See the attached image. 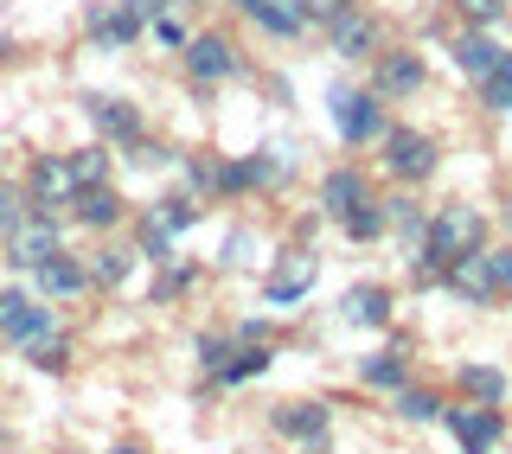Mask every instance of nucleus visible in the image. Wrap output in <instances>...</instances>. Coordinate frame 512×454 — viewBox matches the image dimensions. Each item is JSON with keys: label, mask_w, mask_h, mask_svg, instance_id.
Listing matches in <instances>:
<instances>
[{"label": "nucleus", "mask_w": 512, "mask_h": 454, "mask_svg": "<svg viewBox=\"0 0 512 454\" xmlns=\"http://www.w3.org/2000/svg\"><path fill=\"white\" fill-rule=\"evenodd\" d=\"M244 7V20L256 32H269V39H301L314 20H308V0H237Z\"/></svg>", "instance_id": "obj_12"}, {"label": "nucleus", "mask_w": 512, "mask_h": 454, "mask_svg": "<svg viewBox=\"0 0 512 454\" xmlns=\"http://www.w3.org/2000/svg\"><path fill=\"white\" fill-rule=\"evenodd\" d=\"M192 282H199V269H192L186 256H160V282H154V301H173V295H186Z\"/></svg>", "instance_id": "obj_30"}, {"label": "nucleus", "mask_w": 512, "mask_h": 454, "mask_svg": "<svg viewBox=\"0 0 512 454\" xmlns=\"http://www.w3.org/2000/svg\"><path fill=\"white\" fill-rule=\"evenodd\" d=\"M269 429L282 435L288 448H327V435H333V410L320 397H288L269 410Z\"/></svg>", "instance_id": "obj_7"}, {"label": "nucleus", "mask_w": 512, "mask_h": 454, "mask_svg": "<svg viewBox=\"0 0 512 454\" xmlns=\"http://www.w3.org/2000/svg\"><path fill=\"white\" fill-rule=\"evenodd\" d=\"M442 429L461 442V454H493L506 435L500 403H442Z\"/></svg>", "instance_id": "obj_5"}, {"label": "nucleus", "mask_w": 512, "mask_h": 454, "mask_svg": "<svg viewBox=\"0 0 512 454\" xmlns=\"http://www.w3.org/2000/svg\"><path fill=\"white\" fill-rule=\"evenodd\" d=\"M269 365H276V346H237V339H231V359L212 371V384H218V391H237V384L263 378Z\"/></svg>", "instance_id": "obj_21"}, {"label": "nucleus", "mask_w": 512, "mask_h": 454, "mask_svg": "<svg viewBox=\"0 0 512 454\" xmlns=\"http://www.w3.org/2000/svg\"><path fill=\"white\" fill-rule=\"evenodd\" d=\"M365 199H372V180H365L359 167H333L327 180H320V218H333V224L346 212H359Z\"/></svg>", "instance_id": "obj_16"}, {"label": "nucleus", "mask_w": 512, "mask_h": 454, "mask_svg": "<svg viewBox=\"0 0 512 454\" xmlns=\"http://www.w3.org/2000/svg\"><path fill=\"white\" fill-rule=\"evenodd\" d=\"M493 256V275H500V288H512V243H500V250H487Z\"/></svg>", "instance_id": "obj_42"}, {"label": "nucleus", "mask_w": 512, "mask_h": 454, "mask_svg": "<svg viewBox=\"0 0 512 454\" xmlns=\"http://www.w3.org/2000/svg\"><path fill=\"white\" fill-rule=\"evenodd\" d=\"M340 231H346L352 243H378L384 231H391V218H384V199H378V192L359 205V212H346V218H340Z\"/></svg>", "instance_id": "obj_28"}, {"label": "nucleus", "mask_w": 512, "mask_h": 454, "mask_svg": "<svg viewBox=\"0 0 512 454\" xmlns=\"http://www.w3.org/2000/svg\"><path fill=\"white\" fill-rule=\"evenodd\" d=\"M26 365H39V371H52V378H58V371L71 365V339H64V333L32 339V346H26Z\"/></svg>", "instance_id": "obj_31"}, {"label": "nucleus", "mask_w": 512, "mask_h": 454, "mask_svg": "<svg viewBox=\"0 0 512 454\" xmlns=\"http://www.w3.org/2000/svg\"><path fill=\"white\" fill-rule=\"evenodd\" d=\"M64 250V224L58 218H39V212H26L20 224L7 231V263L13 269H39V263H52V256Z\"/></svg>", "instance_id": "obj_9"}, {"label": "nucleus", "mask_w": 512, "mask_h": 454, "mask_svg": "<svg viewBox=\"0 0 512 454\" xmlns=\"http://www.w3.org/2000/svg\"><path fill=\"white\" fill-rule=\"evenodd\" d=\"M84 269H90V288H116V282H128V269H135V250H122V243H96Z\"/></svg>", "instance_id": "obj_26"}, {"label": "nucleus", "mask_w": 512, "mask_h": 454, "mask_svg": "<svg viewBox=\"0 0 512 454\" xmlns=\"http://www.w3.org/2000/svg\"><path fill=\"white\" fill-rule=\"evenodd\" d=\"M148 32H154L160 45H167V52H180V45H186V26L173 20V13H160V20H148Z\"/></svg>", "instance_id": "obj_38"}, {"label": "nucleus", "mask_w": 512, "mask_h": 454, "mask_svg": "<svg viewBox=\"0 0 512 454\" xmlns=\"http://www.w3.org/2000/svg\"><path fill=\"white\" fill-rule=\"evenodd\" d=\"M32 288H39V301H77V295L90 288V269H84V256L58 250L52 263H39V269H32Z\"/></svg>", "instance_id": "obj_14"}, {"label": "nucleus", "mask_w": 512, "mask_h": 454, "mask_svg": "<svg viewBox=\"0 0 512 454\" xmlns=\"http://www.w3.org/2000/svg\"><path fill=\"white\" fill-rule=\"evenodd\" d=\"M84 32H90V45H103V52H122V45L141 39V26H128L116 7H90L84 13Z\"/></svg>", "instance_id": "obj_24"}, {"label": "nucleus", "mask_w": 512, "mask_h": 454, "mask_svg": "<svg viewBox=\"0 0 512 454\" xmlns=\"http://www.w3.org/2000/svg\"><path fill=\"white\" fill-rule=\"evenodd\" d=\"M352 7H359V0H308V20H314V26H333V20H340V13H352Z\"/></svg>", "instance_id": "obj_40"}, {"label": "nucleus", "mask_w": 512, "mask_h": 454, "mask_svg": "<svg viewBox=\"0 0 512 454\" xmlns=\"http://www.w3.org/2000/svg\"><path fill=\"white\" fill-rule=\"evenodd\" d=\"M327 45L340 52L346 64H365V58H378V20L365 7H352V13H340V20L327 26Z\"/></svg>", "instance_id": "obj_15"}, {"label": "nucleus", "mask_w": 512, "mask_h": 454, "mask_svg": "<svg viewBox=\"0 0 512 454\" xmlns=\"http://www.w3.org/2000/svg\"><path fill=\"white\" fill-rule=\"evenodd\" d=\"M327 116H333V128H340L346 148H372L384 128H391V116H384V96L352 90V84H333L327 90Z\"/></svg>", "instance_id": "obj_3"}, {"label": "nucleus", "mask_w": 512, "mask_h": 454, "mask_svg": "<svg viewBox=\"0 0 512 454\" xmlns=\"http://www.w3.org/2000/svg\"><path fill=\"white\" fill-rule=\"evenodd\" d=\"M314 282H320V256L314 250H282V263L269 269V282H263V301L269 307H295Z\"/></svg>", "instance_id": "obj_10"}, {"label": "nucleus", "mask_w": 512, "mask_h": 454, "mask_svg": "<svg viewBox=\"0 0 512 454\" xmlns=\"http://www.w3.org/2000/svg\"><path fill=\"white\" fill-rule=\"evenodd\" d=\"M500 58H506V45L493 39V32H474V26H468V32L455 39V64L474 77V84H480L487 71H500Z\"/></svg>", "instance_id": "obj_23"}, {"label": "nucleus", "mask_w": 512, "mask_h": 454, "mask_svg": "<svg viewBox=\"0 0 512 454\" xmlns=\"http://www.w3.org/2000/svg\"><path fill=\"white\" fill-rule=\"evenodd\" d=\"M423 58H416V52H397V45H391V52H378L372 58V96H391V103H397V96H416V90H423Z\"/></svg>", "instance_id": "obj_13"}, {"label": "nucleus", "mask_w": 512, "mask_h": 454, "mask_svg": "<svg viewBox=\"0 0 512 454\" xmlns=\"http://www.w3.org/2000/svg\"><path fill=\"white\" fill-rule=\"evenodd\" d=\"M442 288H455V295L468 301V307H493V301L506 295L500 275H493V256H487V250L455 256V263H448V275H442Z\"/></svg>", "instance_id": "obj_11"}, {"label": "nucleus", "mask_w": 512, "mask_h": 454, "mask_svg": "<svg viewBox=\"0 0 512 454\" xmlns=\"http://www.w3.org/2000/svg\"><path fill=\"white\" fill-rule=\"evenodd\" d=\"M77 173H71V160L64 154H32V167H26V205L39 218H64L77 205Z\"/></svg>", "instance_id": "obj_4"}, {"label": "nucleus", "mask_w": 512, "mask_h": 454, "mask_svg": "<svg viewBox=\"0 0 512 454\" xmlns=\"http://www.w3.org/2000/svg\"><path fill=\"white\" fill-rule=\"evenodd\" d=\"M26 212H32V205H26V186L0 180V237H7V231H13V224H20Z\"/></svg>", "instance_id": "obj_35"}, {"label": "nucleus", "mask_w": 512, "mask_h": 454, "mask_svg": "<svg viewBox=\"0 0 512 454\" xmlns=\"http://www.w3.org/2000/svg\"><path fill=\"white\" fill-rule=\"evenodd\" d=\"M384 218H391V231H404L410 243H423V212H416V199H384Z\"/></svg>", "instance_id": "obj_34"}, {"label": "nucleus", "mask_w": 512, "mask_h": 454, "mask_svg": "<svg viewBox=\"0 0 512 454\" xmlns=\"http://www.w3.org/2000/svg\"><path fill=\"white\" fill-rule=\"evenodd\" d=\"M199 212H205V205L192 199V192H167V199H154L148 212H141V224H154V231H167L173 243H180V231H192Z\"/></svg>", "instance_id": "obj_22"}, {"label": "nucleus", "mask_w": 512, "mask_h": 454, "mask_svg": "<svg viewBox=\"0 0 512 454\" xmlns=\"http://www.w3.org/2000/svg\"><path fill=\"white\" fill-rule=\"evenodd\" d=\"M378 160H384V173H391V180L416 186V180H429V173L442 167V141L429 135V128H404V122H391V128L378 135Z\"/></svg>", "instance_id": "obj_2"}, {"label": "nucleus", "mask_w": 512, "mask_h": 454, "mask_svg": "<svg viewBox=\"0 0 512 454\" xmlns=\"http://www.w3.org/2000/svg\"><path fill=\"white\" fill-rule=\"evenodd\" d=\"M109 454H148V448H141V442H116V448H109Z\"/></svg>", "instance_id": "obj_43"}, {"label": "nucleus", "mask_w": 512, "mask_h": 454, "mask_svg": "<svg viewBox=\"0 0 512 454\" xmlns=\"http://www.w3.org/2000/svg\"><path fill=\"white\" fill-rule=\"evenodd\" d=\"M64 160H71L77 186H103L109 180V141H90V148H77V154H64Z\"/></svg>", "instance_id": "obj_29"}, {"label": "nucleus", "mask_w": 512, "mask_h": 454, "mask_svg": "<svg viewBox=\"0 0 512 454\" xmlns=\"http://www.w3.org/2000/svg\"><path fill=\"white\" fill-rule=\"evenodd\" d=\"M71 218L84 224V231H96V237H103V231H116V224L128 218V205H122V192H116V186L103 180V186H84V192H77Z\"/></svg>", "instance_id": "obj_18"}, {"label": "nucleus", "mask_w": 512, "mask_h": 454, "mask_svg": "<svg viewBox=\"0 0 512 454\" xmlns=\"http://www.w3.org/2000/svg\"><path fill=\"white\" fill-rule=\"evenodd\" d=\"M391 416L397 423H442V397L423 384H404V391H391Z\"/></svg>", "instance_id": "obj_27"}, {"label": "nucleus", "mask_w": 512, "mask_h": 454, "mask_svg": "<svg viewBox=\"0 0 512 454\" xmlns=\"http://www.w3.org/2000/svg\"><path fill=\"white\" fill-rule=\"evenodd\" d=\"M116 13H122L128 26L148 32V20H160V13H167V0H116Z\"/></svg>", "instance_id": "obj_37"}, {"label": "nucleus", "mask_w": 512, "mask_h": 454, "mask_svg": "<svg viewBox=\"0 0 512 454\" xmlns=\"http://www.w3.org/2000/svg\"><path fill=\"white\" fill-rule=\"evenodd\" d=\"M180 64H186L192 84H231V77H244V58H237V45L224 39V32H199V39H186Z\"/></svg>", "instance_id": "obj_8"}, {"label": "nucleus", "mask_w": 512, "mask_h": 454, "mask_svg": "<svg viewBox=\"0 0 512 454\" xmlns=\"http://www.w3.org/2000/svg\"><path fill=\"white\" fill-rule=\"evenodd\" d=\"M224 359H231V339H224V333H205V339H199V365L218 371Z\"/></svg>", "instance_id": "obj_39"}, {"label": "nucleus", "mask_w": 512, "mask_h": 454, "mask_svg": "<svg viewBox=\"0 0 512 454\" xmlns=\"http://www.w3.org/2000/svg\"><path fill=\"white\" fill-rule=\"evenodd\" d=\"M448 7H455V20L474 26V32H493L506 20V0H448Z\"/></svg>", "instance_id": "obj_32"}, {"label": "nucleus", "mask_w": 512, "mask_h": 454, "mask_svg": "<svg viewBox=\"0 0 512 454\" xmlns=\"http://www.w3.org/2000/svg\"><path fill=\"white\" fill-rule=\"evenodd\" d=\"M218 263H224V269H237V263H250V231H237L231 243H224V250H218Z\"/></svg>", "instance_id": "obj_41"}, {"label": "nucleus", "mask_w": 512, "mask_h": 454, "mask_svg": "<svg viewBox=\"0 0 512 454\" xmlns=\"http://www.w3.org/2000/svg\"><path fill=\"white\" fill-rule=\"evenodd\" d=\"M84 116L103 128L109 141H122V148H135V141H141V109H128V103H116V96H103V90L84 96Z\"/></svg>", "instance_id": "obj_17"}, {"label": "nucleus", "mask_w": 512, "mask_h": 454, "mask_svg": "<svg viewBox=\"0 0 512 454\" xmlns=\"http://www.w3.org/2000/svg\"><path fill=\"white\" fill-rule=\"evenodd\" d=\"M186 186L199 192V199H212V192H218V160H205V154H186Z\"/></svg>", "instance_id": "obj_36"}, {"label": "nucleus", "mask_w": 512, "mask_h": 454, "mask_svg": "<svg viewBox=\"0 0 512 454\" xmlns=\"http://www.w3.org/2000/svg\"><path fill=\"white\" fill-rule=\"evenodd\" d=\"M461 403H500L506 397V371L500 365H455Z\"/></svg>", "instance_id": "obj_25"}, {"label": "nucleus", "mask_w": 512, "mask_h": 454, "mask_svg": "<svg viewBox=\"0 0 512 454\" xmlns=\"http://www.w3.org/2000/svg\"><path fill=\"white\" fill-rule=\"evenodd\" d=\"M506 224H512V199H506Z\"/></svg>", "instance_id": "obj_44"}, {"label": "nucleus", "mask_w": 512, "mask_h": 454, "mask_svg": "<svg viewBox=\"0 0 512 454\" xmlns=\"http://www.w3.org/2000/svg\"><path fill=\"white\" fill-rule=\"evenodd\" d=\"M416 250H429V256H442V263H455V256H474V250H487V212L480 205H442V212H429L423 218V243Z\"/></svg>", "instance_id": "obj_1"}, {"label": "nucleus", "mask_w": 512, "mask_h": 454, "mask_svg": "<svg viewBox=\"0 0 512 454\" xmlns=\"http://www.w3.org/2000/svg\"><path fill=\"white\" fill-rule=\"evenodd\" d=\"M391 288L384 282H359L352 295L340 301V320H352V327H391Z\"/></svg>", "instance_id": "obj_20"}, {"label": "nucleus", "mask_w": 512, "mask_h": 454, "mask_svg": "<svg viewBox=\"0 0 512 454\" xmlns=\"http://www.w3.org/2000/svg\"><path fill=\"white\" fill-rule=\"evenodd\" d=\"M45 333H58V314H52V301L26 295V288H0V339L26 352L32 339H45Z\"/></svg>", "instance_id": "obj_6"}, {"label": "nucleus", "mask_w": 512, "mask_h": 454, "mask_svg": "<svg viewBox=\"0 0 512 454\" xmlns=\"http://www.w3.org/2000/svg\"><path fill=\"white\" fill-rule=\"evenodd\" d=\"M480 103H487V109H500V116L512 109V45H506L500 71H487V77H480Z\"/></svg>", "instance_id": "obj_33"}, {"label": "nucleus", "mask_w": 512, "mask_h": 454, "mask_svg": "<svg viewBox=\"0 0 512 454\" xmlns=\"http://www.w3.org/2000/svg\"><path fill=\"white\" fill-rule=\"evenodd\" d=\"M359 384H365V391H404V384H410V359H404V346H378V352H365V359H359Z\"/></svg>", "instance_id": "obj_19"}]
</instances>
